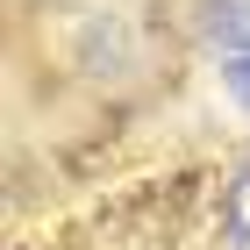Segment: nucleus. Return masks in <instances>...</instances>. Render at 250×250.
<instances>
[{"mask_svg": "<svg viewBox=\"0 0 250 250\" xmlns=\"http://www.w3.org/2000/svg\"><path fill=\"white\" fill-rule=\"evenodd\" d=\"M222 86H229V100L250 115V58H229V64H222Z\"/></svg>", "mask_w": 250, "mask_h": 250, "instance_id": "3", "label": "nucleus"}, {"mask_svg": "<svg viewBox=\"0 0 250 250\" xmlns=\"http://www.w3.org/2000/svg\"><path fill=\"white\" fill-rule=\"evenodd\" d=\"M222 236H229V250H250V165L222 193Z\"/></svg>", "mask_w": 250, "mask_h": 250, "instance_id": "2", "label": "nucleus"}, {"mask_svg": "<svg viewBox=\"0 0 250 250\" xmlns=\"http://www.w3.org/2000/svg\"><path fill=\"white\" fill-rule=\"evenodd\" d=\"M200 43L222 58H250V0H208L200 7Z\"/></svg>", "mask_w": 250, "mask_h": 250, "instance_id": "1", "label": "nucleus"}]
</instances>
